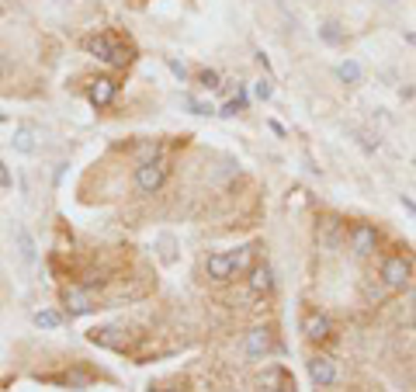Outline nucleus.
Here are the masks:
<instances>
[{"label":"nucleus","mask_w":416,"mask_h":392,"mask_svg":"<svg viewBox=\"0 0 416 392\" xmlns=\"http://www.w3.org/2000/svg\"><path fill=\"white\" fill-rule=\"evenodd\" d=\"M49 4H70V0H49Z\"/></svg>","instance_id":"29"},{"label":"nucleus","mask_w":416,"mask_h":392,"mask_svg":"<svg viewBox=\"0 0 416 392\" xmlns=\"http://www.w3.org/2000/svg\"><path fill=\"white\" fill-rule=\"evenodd\" d=\"M271 347H274V344H271V334H267L264 326H257V330L246 334V354H250V358H264Z\"/></svg>","instance_id":"13"},{"label":"nucleus","mask_w":416,"mask_h":392,"mask_svg":"<svg viewBox=\"0 0 416 392\" xmlns=\"http://www.w3.org/2000/svg\"><path fill=\"white\" fill-rule=\"evenodd\" d=\"M271 94H274L271 80H267V77H260L257 83H254V98H257V101H271Z\"/></svg>","instance_id":"21"},{"label":"nucleus","mask_w":416,"mask_h":392,"mask_svg":"<svg viewBox=\"0 0 416 392\" xmlns=\"http://www.w3.org/2000/svg\"><path fill=\"white\" fill-rule=\"evenodd\" d=\"M167 174H170V167L163 163V160H153V163H139L135 167V187L142 191V195H156L163 181H167Z\"/></svg>","instance_id":"2"},{"label":"nucleus","mask_w":416,"mask_h":392,"mask_svg":"<svg viewBox=\"0 0 416 392\" xmlns=\"http://www.w3.org/2000/svg\"><path fill=\"white\" fill-rule=\"evenodd\" d=\"M0 125H4V111H0Z\"/></svg>","instance_id":"30"},{"label":"nucleus","mask_w":416,"mask_h":392,"mask_svg":"<svg viewBox=\"0 0 416 392\" xmlns=\"http://www.w3.org/2000/svg\"><path fill=\"white\" fill-rule=\"evenodd\" d=\"M337 77L343 83H361V63H354V59H343L337 66Z\"/></svg>","instance_id":"18"},{"label":"nucleus","mask_w":416,"mask_h":392,"mask_svg":"<svg viewBox=\"0 0 416 392\" xmlns=\"http://www.w3.org/2000/svg\"><path fill=\"white\" fill-rule=\"evenodd\" d=\"M319 38L330 42V46H340V42L347 38V31H343L337 21H323V25H319Z\"/></svg>","instance_id":"17"},{"label":"nucleus","mask_w":416,"mask_h":392,"mask_svg":"<svg viewBox=\"0 0 416 392\" xmlns=\"http://www.w3.org/2000/svg\"><path fill=\"white\" fill-rule=\"evenodd\" d=\"M378 4H382V7H395L399 0H378Z\"/></svg>","instance_id":"28"},{"label":"nucleus","mask_w":416,"mask_h":392,"mask_svg":"<svg viewBox=\"0 0 416 392\" xmlns=\"http://www.w3.org/2000/svg\"><path fill=\"white\" fill-rule=\"evenodd\" d=\"M0 187H11V174H7V163L0 160Z\"/></svg>","instance_id":"26"},{"label":"nucleus","mask_w":416,"mask_h":392,"mask_svg":"<svg viewBox=\"0 0 416 392\" xmlns=\"http://www.w3.org/2000/svg\"><path fill=\"white\" fill-rule=\"evenodd\" d=\"M115 94H118V83L111 77H98L90 80V87H87V101L94 108H108L111 101H115Z\"/></svg>","instance_id":"5"},{"label":"nucleus","mask_w":416,"mask_h":392,"mask_svg":"<svg viewBox=\"0 0 416 392\" xmlns=\"http://www.w3.org/2000/svg\"><path fill=\"white\" fill-rule=\"evenodd\" d=\"M260 386H264L267 392H295V378H291V371L274 365V368H264Z\"/></svg>","instance_id":"6"},{"label":"nucleus","mask_w":416,"mask_h":392,"mask_svg":"<svg viewBox=\"0 0 416 392\" xmlns=\"http://www.w3.org/2000/svg\"><path fill=\"white\" fill-rule=\"evenodd\" d=\"M309 378L319 386V389H326V386L337 382V368H333L330 358H312L309 361Z\"/></svg>","instance_id":"8"},{"label":"nucleus","mask_w":416,"mask_h":392,"mask_svg":"<svg viewBox=\"0 0 416 392\" xmlns=\"http://www.w3.org/2000/svg\"><path fill=\"white\" fill-rule=\"evenodd\" d=\"M229 261H233L236 274H250V267H254V261H257V247H239L236 254H229Z\"/></svg>","instance_id":"14"},{"label":"nucleus","mask_w":416,"mask_h":392,"mask_svg":"<svg viewBox=\"0 0 416 392\" xmlns=\"http://www.w3.org/2000/svg\"><path fill=\"white\" fill-rule=\"evenodd\" d=\"M271 288H274V271L267 264H254L250 267V292L254 295H267Z\"/></svg>","instance_id":"12"},{"label":"nucleus","mask_w":416,"mask_h":392,"mask_svg":"<svg viewBox=\"0 0 416 392\" xmlns=\"http://www.w3.org/2000/svg\"><path fill=\"white\" fill-rule=\"evenodd\" d=\"M87 53H94L101 63L108 66H125L132 59V53L125 46H118V42H111L108 35H94V38H87Z\"/></svg>","instance_id":"1"},{"label":"nucleus","mask_w":416,"mask_h":392,"mask_svg":"<svg viewBox=\"0 0 416 392\" xmlns=\"http://www.w3.org/2000/svg\"><path fill=\"white\" fill-rule=\"evenodd\" d=\"M205 271H208V278H212V282H229V278L236 274L229 254H212V257L205 261Z\"/></svg>","instance_id":"10"},{"label":"nucleus","mask_w":416,"mask_h":392,"mask_svg":"<svg viewBox=\"0 0 416 392\" xmlns=\"http://www.w3.org/2000/svg\"><path fill=\"white\" fill-rule=\"evenodd\" d=\"M167 66H170V73H174V77H187V70H184V63H177V59H167Z\"/></svg>","instance_id":"25"},{"label":"nucleus","mask_w":416,"mask_h":392,"mask_svg":"<svg viewBox=\"0 0 416 392\" xmlns=\"http://www.w3.org/2000/svg\"><path fill=\"white\" fill-rule=\"evenodd\" d=\"M402 209H406V212H410V215L416 219V202L410 198V195H402Z\"/></svg>","instance_id":"27"},{"label":"nucleus","mask_w":416,"mask_h":392,"mask_svg":"<svg viewBox=\"0 0 416 392\" xmlns=\"http://www.w3.org/2000/svg\"><path fill=\"white\" fill-rule=\"evenodd\" d=\"M410 278H413V264L406 261V257H385V264H382V282H385V288L389 292H402V288L410 285Z\"/></svg>","instance_id":"3"},{"label":"nucleus","mask_w":416,"mask_h":392,"mask_svg":"<svg viewBox=\"0 0 416 392\" xmlns=\"http://www.w3.org/2000/svg\"><path fill=\"white\" fill-rule=\"evenodd\" d=\"M135 160H139V163L160 160V143H153V139H150V143H139V146H135Z\"/></svg>","instance_id":"20"},{"label":"nucleus","mask_w":416,"mask_h":392,"mask_svg":"<svg viewBox=\"0 0 416 392\" xmlns=\"http://www.w3.org/2000/svg\"><path fill=\"white\" fill-rule=\"evenodd\" d=\"M375 247H378V233L371 229V226H354L350 229V250L358 254V257H368V254H375Z\"/></svg>","instance_id":"7"},{"label":"nucleus","mask_w":416,"mask_h":392,"mask_svg":"<svg viewBox=\"0 0 416 392\" xmlns=\"http://www.w3.org/2000/svg\"><path fill=\"white\" fill-rule=\"evenodd\" d=\"M181 101H184V108H191L194 115H212V105H202V101H194V98H187V94H184Z\"/></svg>","instance_id":"24"},{"label":"nucleus","mask_w":416,"mask_h":392,"mask_svg":"<svg viewBox=\"0 0 416 392\" xmlns=\"http://www.w3.org/2000/svg\"><path fill=\"white\" fill-rule=\"evenodd\" d=\"M198 83H202L205 91H215V87H219V73H215V70H202V73H198Z\"/></svg>","instance_id":"23"},{"label":"nucleus","mask_w":416,"mask_h":392,"mask_svg":"<svg viewBox=\"0 0 416 392\" xmlns=\"http://www.w3.org/2000/svg\"><path fill=\"white\" fill-rule=\"evenodd\" d=\"M90 344H101V347H122V330H115V326L90 330Z\"/></svg>","instance_id":"15"},{"label":"nucleus","mask_w":416,"mask_h":392,"mask_svg":"<svg viewBox=\"0 0 416 392\" xmlns=\"http://www.w3.org/2000/svg\"><path fill=\"white\" fill-rule=\"evenodd\" d=\"M302 334L312 344H323V340H330V334H333V323H330V316H323V313H306L302 316Z\"/></svg>","instance_id":"4"},{"label":"nucleus","mask_w":416,"mask_h":392,"mask_svg":"<svg viewBox=\"0 0 416 392\" xmlns=\"http://www.w3.org/2000/svg\"><path fill=\"white\" fill-rule=\"evenodd\" d=\"M243 108H246V94H236L233 101H226V108H222L219 115H226V118H233L236 111H243Z\"/></svg>","instance_id":"22"},{"label":"nucleus","mask_w":416,"mask_h":392,"mask_svg":"<svg viewBox=\"0 0 416 392\" xmlns=\"http://www.w3.org/2000/svg\"><path fill=\"white\" fill-rule=\"evenodd\" d=\"M11 146L18 150V153H35V132L28 129V125H21V129H14V139H11Z\"/></svg>","instance_id":"16"},{"label":"nucleus","mask_w":416,"mask_h":392,"mask_svg":"<svg viewBox=\"0 0 416 392\" xmlns=\"http://www.w3.org/2000/svg\"><path fill=\"white\" fill-rule=\"evenodd\" d=\"M31 319H35V326H38V330H56V326L63 323L56 309H38V313L31 316Z\"/></svg>","instance_id":"19"},{"label":"nucleus","mask_w":416,"mask_h":392,"mask_svg":"<svg viewBox=\"0 0 416 392\" xmlns=\"http://www.w3.org/2000/svg\"><path fill=\"white\" fill-rule=\"evenodd\" d=\"M87 292H90L87 285H73V288H66V292H63V302L70 306V313L83 316V313H90V309H94V302H90V295H87Z\"/></svg>","instance_id":"9"},{"label":"nucleus","mask_w":416,"mask_h":392,"mask_svg":"<svg viewBox=\"0 0 416 392\" xmlns=\"http://www.w3.org/2000/svg\"><path fill=\"white\" fill-rule=\"evenodd\" d=\"M14 247H18V257L31 267V264L38 261V247H35V239L28 233L25 226H14Z\"/></svg>","instance_id":"11"}]
</instances>
